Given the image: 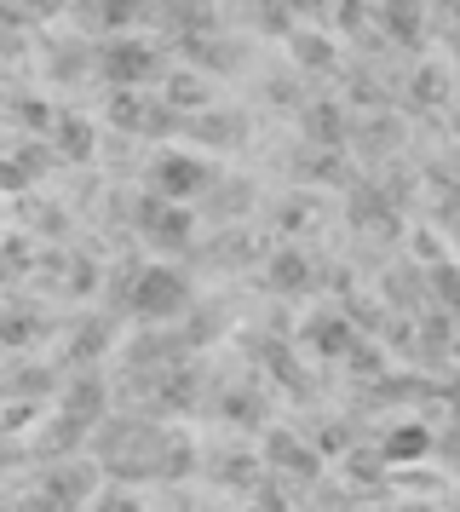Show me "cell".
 <instances>
[{
    "label": "cell",
    "instance_id": "1",
    "mask_svg": "<svg viewBox=\"0 0 460 512\" xmlns=\"http://www.w3.org/2000/svg\"><path fill=\"white\" fill-rule=\"evenodd\" d=\"M127 311H133V317H144V323L179 317V311H184V277H179V271H167V265L138 271L133 294H127Z\"/></svg>",
    "mask_w": 460,
    "mask_h": 512
},
{
    "label": "cell",
    "instance_id": "2",
    "mask_svg": "<svg viewBox=\"0 0 460 512\" xmlns=\"http://www.w3.org/2000/svg\"><path fill=\"white\" fill-rule=\"evenodd\" d=\"M150 190H156L161 202H190V196L207 190V167L190 162V156H161L150 167Z\"/></svg>",
    "mask_w": 460,
    "mask_h": 512
},
{
    "label": "cell",
    "instance_id": "3",
    "mask_svg": "<svg viewBox=\"0 0 460 512\" xmlns=\"http://www.w3.org/2000/svg\"><path fill=\"white\" fill-rule=\"evenodd\" d=\"M98 70L127 87V81H150V75L161 70V58H156V47H150V41H110V47H104V58H98Z\"/></svg>",
    "mask_w": 460,
    "mask_h": 512
},
{
    "label": "cell",
    "instance_id": "4",
    "mask_svg": "<svg viewBox=\"0 0 460 512\" xmlns=\"http://www.w3.org/2000/svg\"><path fill=\"white\" fill-rule=\"evenodd\" d=\"M265 455H271V466L294 472V478H317V472H322V455H317V449H305V443H299L288 426H276V432H271Z\"/></svg>",
    "mask_w": 460,
    "mask_h": 512
},
{
    "label": "cell",
    "instance_id": "5",
    "mask_svg": "<svg viewBox=\"0 0 460 512\" xmlns=\"http://www.w3.org/2000/svg\"><path fill=\"white\" fill-rule=\"evenodd\" d=\"M432 449V426L426 420H403V426H391L386 443H380V461L386 466H403V461H420Z\"/></svg>",
    "mask_w": 460,
    "mask_h": 512
},
{
    "label": "cell",
    "instance_id": "6",
    "mask_svg": "<svg viewBox=\"0 0 460 512\" xmlns=\"http://www.w3.org/2000/svg\"><path fill=\"white\" fill-rule=\"evenodd\" d=\"M167 104H173V110H207L213 98H207V81H202V75L179 70L173 81H167Z\"/></svg>",
    "mask_w": 460,
    "mask_h": 512
},
{
    "label": "cell",
    "instance_id": "7",
    "mask_svg": "<svg viewBox=\"0 0 460 512\" xmlns=\"http://www.w3.org/2000/svg\"><path fill=\"white\" fill-rule=\"evenodd\" d=\"M81 512H144V501H138L127 484H115V489H98V495H92Z\"/></svg>",
    "mask_w": 460,
    "mask_h": 512
},
{
    "label": "cell",
    "instance_id": "8",
    "mask_svg": "<svg viewBox=\"0 0 460 512\" xmlns=\"http://www.w3.org/2000/svg\"><path fill=\"white\" fill-rule=\"evenodd\" d=\"M311 340H317L322 351H351V340H357V334H351L340 317H317V323H311Z\"/></svg>",
    "mask_w": 460,
    "mask_h": 512
},
{
    "label": "cell",
    "instance_id": "9",
    "mask_svg": "<svg viewBox=\"0 0 460 512\" xmlns=\"http://www.w3.org/2000/svg\"><path fill=\"white\" fill-rule=\"evenodd\" d=\"M294 47H299V64H317V70H328V64H334V47H328V41H317V35H294Z\"/></svg>",
    "mask_w": 460,
    "mask_h": 512
},
{
    "label": "cell",
    "instance_id": "10",
    "mask_svg": "<svg viewBox=\"0 0 460 512\" xmlns=\"http://www.w3.org/2000/svg\"><path fill=\"white\" fill-rule=\"evenodd\" d=\"M299 277H305V265H299L294 254L276 259V288H299Z\"/></svg>",
    "mask_w": 460,
    "mask_h": 512
},
{
    "label": "cell",
    "instance_id": "11",
    "mask_svg": "<svg viewBox=\"0 0 460 512\" xmlns=\"http://www.w3.org/2000/svg\"><path fill=\"white\" fill-rule=\"evenodd\" d=\"M23 6H29V12H35V18H52V12H64L69 0H23Z\"/></svg>",
    "mask_w": 460,
    "mask_h": 512
},
{
    "label": "cell",
    "instance_id": "12",
    "mask_svg": "<svg viewBox=\"0 0 460 512\" xmlns=\"http://www.w3.org/2000/svg\"><path fill=\"white\" fill-rule=\"evenodd\" d=\"M0 512H12V501H6V495H0Z\"/></svg>",
    "mask_w": 460,
    "mask_h": 512
}]
</instances>
